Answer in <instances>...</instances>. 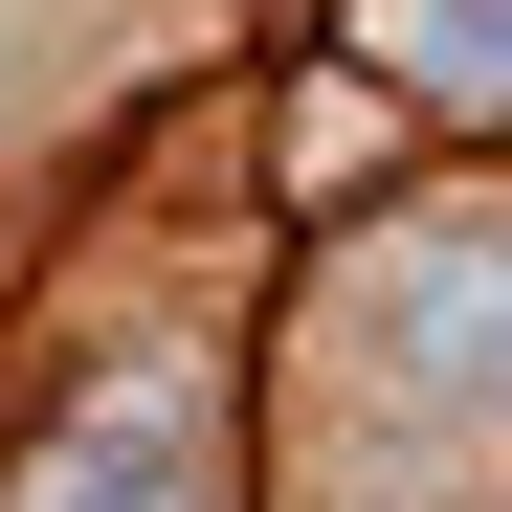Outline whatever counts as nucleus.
Wrapping results in <instances>:
<instances>
[{
	"label": "nucleus",
	"mask_w": 512,
	"mask_h": 512,
	"mask_svg": "<svg viewBox=\"0 0 512 512\" xmlns=\"http://www.w3.org/2000/svg\"><path fill=\"white\" fill-rule=\"evenodd\" d=\"M401 45L446 67V90H512V0H401Z\"/></svg>",
	"instance_id": "nucleus-1"
},
{
	"label": "nucleus",
	"mask_w": 512,
	"mask_h": 512,
	"mask_svg": "<svg viewBox=\"0 0 512 512\" xmlns=\"http://www.w3.org/2000/svg\"><path fill=\"white\" fill-rule=\"evenodd\" d=\"M290 179H312V201H334V179H379V112H357V90H312V112H290Z\"/></svg>",
	"instance_id": "nucleus-2"
}]
</instances>
